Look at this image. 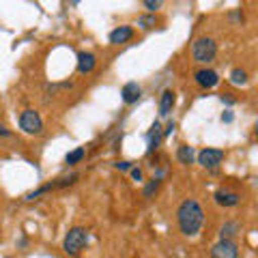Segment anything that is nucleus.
Returning <instances> with one entry per match:
<instances>
[{
	"label": "nucleus",
	"mask_w": 258,
	"mask_h": 258,
	"mask_svg": "<svg viewBox=\"0 0 258 258\" xmlns=\"http://www.w3.org/2000/svg\"><path fill=\"white\" fill-rule=\"evenodd\" d=\"M176 222L185 237H196L205 224V211L198 200L185 198L176 209Z\"/></svg>",
	"instance_id": "1"
},
{
	"label": "nucleus",
	"mask_w": 258,
	"mask_h": 258,
	"mask_svg": "<svg viewBox=\"0 0 258 258\" xmlns=\"http://www.w3.org/2000/svg\"><path fill=\"white\" fill-rule=\"evenodd\" d=\"M86 243H88V230L82 228V226H74V228H69V232L64 235L62 249H64V254L76 256L86 247Z\"/></svg>",
	"instance_id": "2"
},
{
	"label": "nucleus",
	"mask_w": 258,
	"mask_h": 258,
	"mask_svg": "<svg viewBox=\"0 0 258 258\" xmlns=\"http://www.w3.org/2000/svg\"><path fill=\"white\" fill-rule=\"evenodd\" d=\"M217 54V43L211 37H198L191 43V58L200 64H209Z\"/></svg>",
	"instance_id": "3"
},
{
	"label": "nucleus",
	"mask_w": 258,
	"mask_h": 258,
	"mask_svg": "<svg viewBox=\"0 0 258 258\" xmlns=\"http://www.w3.org/2000/svg\"><path fill=\"white\" fill-rule=\"evenodd\" d=\"M20 129L24 134H28V136H39L43 132V120L41 116H39V112L37 110H24L22 114H20Z\"/></svg>",
	"instance_id": "4"
},
{
	"label": "nucleus",
	"mask_w": 258,
	"mask_h": 258,
	"mask_svg": "<svg viewBox=\"0 0 258 258\" xmlns=\"http://www.w3.org/2000/svg\"><path fill=\"white\" fill-rule=\"evenodd\" d=\"M198 164L203 168H209V170H213L224 161V151L222 149H203L198 153Z\"/></svg>",
	"instance_id": "5"
},
{
	"label": "nucleus",
	"mask_w": 258,
	"mask_h": 258,
	"mask_svg": "<svg viewBox=\"0 0 258 258\" xmlns=\"http://www.w3.org/2000/svg\"><path fill=\"white\" fill-rule=\"evenodd\" d=\"M237 256H239V247H237L235 241L220 239L211 247V258H237Z\"/></svg>",
	"instance_id": "6"
},
{
	"label": "nucleus",
	"mask_w": 258,
	"mask_h": 258,
	"mask_svg": "<svg viewBox=\"0 0 258 258\" xmlns=\"http://www.w3.org/2000/svg\"><path fill=\"white\" fill-rule=\"evenodd\" d=\"M194 80H196V84L203 86V88H213V86H217V82H220V76H217V71L205 67V69H198L196 71Z\"/></svg>",
	"instance_id": "7"
},
{
	"label": "nucleus",
	"mask_w": 258,
	"mask_h": 258,
	"mask_svg": "<svg viewBox=\"0 0 258 258\" xmlns=\"http://www.w3.org/2000/svg\"><path fill=\"white\" fill-rule=\"evenodd\" d=\"M213 198H215V203L220 207H237L239 200H241L239 194L232 191V189H217Z\"/></svg>",
	"instance_id": "8"
},
{
	"label": "nucleus",
	"mask_w": 258,
	"mask_h": 258,
	"mask_svg": "<svg viewBox=\"0 0 258 258\" xmlns=\"http://www.w3.org/2000/svg\"><path fill=\"white\" fill-rule=\"evenodd\" d=\"M134 37V28L132 26H116L114 30L110 32V43L112 45H120V43H127L129 39Z\"/></svg>",
	"instance_id": "9"
},
{
	"label": "nucleus",
	"mask_w": 258,
	"mask_h": 258,
	"mask_svg": "<svg viewBox=\"0 0 258 258\" xmlns=\"http://www.w3.org/2000/svg\"><path fill=\"white\" fill-rule=\"evenodd\" d=\"M164 140V136H161V125L157 123H153L151 129H149V134H147V153H153V151H157L159 147V142Z\"/></svg>",
	"instance_id": "10"
},
{
	"label": "nucleus",
	"mask_w": 258,
	"mask_h": 258,
	"mask_svg": "<svg viewBox=\"0 0 258 258\" xmlns=\"http://www.w3.org/2000/svg\"><path fill=\"white\" fill-rule=\"evenodd\" d=\"M140 84L138 82H127L123 86V91H120V99H123L127 106H132V103H136L140 99Z\"/></svg>",
	"instance_id": "11"
},
{
	"label": "nucleus",
	"mask_w": 258,
	"mask_h": 258,
	"mask_svg": "<svg viewBox=\"0 0 258 258\" xmlns=\"http://www.w3.org/2000/svg\"><path fill=\"white\" fill-rule=\"evenodd\" d=\"M95 64H97V58H95V54L93 52H80L78 54V71L80 74H91V71L95 69Z\"/></svg>",
	"instance_id": "12"
},
{
	"label": "nucleus",
	"mask_w": 258,
	"mask_h": 258,
	"mask_svg": "<svg viewBox=\"0 0 258 258\" xmlns=\"http://www.w3.org/2000/svg\"><path fill=\"white\" fill-rule=\"evenodd\" d=\"M174 101H176V95H174V91H164L161 93V99H159V116H168L172 112V108H174Z\"/></svg>",
	"instance_id": "13"
},
{
	"label": "nucleus",
	"mask_w": 258,
	"mask_h": 258,
	"mask_svg": "<svg viewBox=\"0 0 258 258\" xmlns=\"http://www.w3.org/2000/svg\"><path fill=\"white\" fill-rule=\"evenodd\" d=\"M194 157H196V151H194V147H189V144H181V147L176 149V159H179V164L189 166V164H194Z\"/></svg>",
	"instance_id": "14"
},
{
	"label": "nucleus",
	"mask_w": 258,
	"mask_h": 258,
	"mask_svg": "<svg viewBox=\"0 0 258 258\" xmlns=\"http://www.w3.org/2000/svg\"><path fill=\"white\" fill-rule=\"evenodd\" d=\"M237 232H239V224H237V222H226L222 228H220V239L232 241V237H235Z\"/></svg>",
	"instance_id": "15"
},
{
	"label": "nucleus",
	"mask_w": 258,
	"mask_h": 258,
	"mask_svg": "<svg viewBox=\"0 0 258 258\" xmlns=\"http://www.w3.org/2000/svg\"><path fill=\"white\" fill-rule=\"evenodd\" d=\"M84 155H86L84 147H78V149H74L71 153H67V157H64V164H67V166H76V164H80V161L84 159Z\"/></svg>",
	"instance_id": "16"
},
{
	"label": "nucleus",
	"mask_w": 258,
	"mask_h": 258,
	"mask_svg": "<svg viewBox=\"0 0 258 258\" xmlns=\"http://www.w3.org/2000/svg\"><path fill=\"white\" fill-rule=\"evenodd\" d=\"M230 82L235 86H245L247 84V74L245 69H232L230 71Z\"/></svg>",
	"instance_id": "17"
},
{
	"label": "nucleus",
	"mask_w": 258,
	"mask_h": 258,
	"mask_svg": "<svg viewBox=\"0 0 258 258\" xmlns=\"http://www.w3.org/2000/svg\"><path fill=\"white\" fill-rule=\"evenodd\" d=\"M159 183H161V179H153L147 183V187H144V198H153V194H155L157 189H159Z\"/></svg>",
	"instance_id": "18"
},
{
	"label": "nucleus",
	"mask_w": 258,
	"mask_h": 258,
	"mask_svg": "<svg viewBox=\"0 0 258 258\" xmlns=\"http://www.w3.org/2000/svg\"><path fill=\"white\" fill-rule=\"evenodd\" d=\"M138 26L142 30L153 28V26H155V15H140V18H138Z\"/></svg>",
	"instance_id": "19"
},
{
	"label": "nucleus",
	"mask_w": 258,
	"mask_h": 258,
	"mask_svg": "<svg viewBox=\"0 0 258 258\" xmlns=\"http://www.w3.org/2000/svg\"><path fill=\"white\" fill-rule=\"evenodd\" d=\"M144 9H147V11H151V13H155L157 9H159V7H161V3H159V0H144Z\"/></svg>",
	"instance_id": "20"
},
{
	"label": "nucleus",
	"mask_w": 258,
	"mask_h": 258,
	"mask_svg": "<svg viewBox=\"0 0 258 258\" xmlns=\"http://www.w3.org/2000/svg\"><path fill=\"white\" fill-rule=\"evenodd\" d=\"M174 129H176V123H174V120H168L166 129H161V136H164V138H168V136H172Z\"/></svg>",
	"instance_id": "21"
},
{
	"label": "nucleus",
	"mask_w": 258,
	"mask_h": 258,
	"mask_svg": "<svg viewBox=\"0 0 258 258\" xmlns=\"http://www.w3.org/2000/svg\"><path fill=\"white\" fill-rule=\"evenodd\" d=\"M114 166H116V170H120V172H127V170H132V168H134L132 161H125V159L123 161H116Z\"/></svg>",
	"instance_id": "22"
},
{
	"label": "nucleus",
	"mask_w": 258,
	"mask_h": 258,
	"mask_svg": "<svg viewBox=\"0 0 258 258\" xmlns=\"http://www.w3.org/2000/svg\"><path fill=\"white\" fill-rule=\"evenodd\" d=\"M132 179L134 181H142V170L140 168H132Z\"/></svg>",
	"instance_id": "23"
},
{
	"label": "nucleus",
	"mask_w": 258,
	"mask_h": 258,
	"mask_svg": "<svg viewBox=\"0 0 258 258\" xmlns=\"http://www.w3.org/2000/svg\"><path fill=\"white\" fill-rule=\"evenodd\" d=\"M232 118H235V116H232V112H230V110H226L224 114H222V120H224V123H232Z\"/></svg>",
	"instance_id": "24"
},
{
	"label": "nucleus",
	"mask_w": 258,
	"mask_h": 258,
	"mask_svg": "<svg viewBox=\"0 0 258 258\" xmlns=\"http://www.w3.org/2000/svg\"><path fill=\"white\" fill-rule=\"evenodd\" d=\"M222 101L226 103V106H235V99H232L230 95H222Z\"/></svg>",
	"instance_id": "25"
},
{
	"label": "nucleus",
	"mask_w": 258,
	"mask_h": 258,
	"mask_svg": "<svg viewBox=\"0 0 258 258\" xmlns=\"http://www.w3.org/2000/svg\"><path fill=\"white\" fill-rule=\"evenodd\" d=\"M0 136H3V138H9L11 132H9V129H7L5 125H0Z\"/></svg>",
	"instance_id": "26"
}]
</instances>
